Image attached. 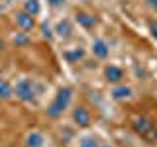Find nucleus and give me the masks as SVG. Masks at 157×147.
<instances>
[{"instance_id":"16","label":"nucleus","mask_w":157,"mask_h":147,"mask_svg":"<svg viewBox=\"0 0 157 147\" xmlns=\"http://www.w3.org/2000/svg\"><path fill=\"white\" fill-rule=\"evenodd\" d=\"M144 6L149 10V12L157 14V0H144Z\"/></svg>"},{"instance_id":"17","label":"nucleus","mask_w":157,"mask_h":147,"mask_svg":"<svg viewBox=\"0 0 157 147\" xmlns=\"http://www.w3.org/2000/svg\"><path fill=\"white\" fill-rule=\"evenodd\" d=\"M10 6H12V0H0V14L8 12Z\"/></svg>"},{"instance_id":"11","label":"nucleus","mask_w":157,"mask_h":147,"mask_svg":"<svg viewBox=\"0 0 157 147\" xmlns=\"http://www.w3.org/2000/svg\"><path fill=\"white\" fill-rule=\"evenodd\" d=\"M45 135L41 134L39 130H32L28 131L26 137H24V145L26 147H45Z\"/></svg>"},{"instance_id":"1","label":"nucleus","mask_w":157,"mask_h":147,"mask_svg":"<svg viewBox=\"0 0 157 147\" xmlns=\"http://www.w3.org/2000/svg\"><path fill=\"white\" fill-rule=\"evenodd\" d=\"M71 102H73V88H71V86H61V88L55 92L53 100L47 104L45 116L49 118V120H59V118H61V116L69 110Z\"/></svg>"},{"instance_id":"14","label":"nucleus","mask_w":157,"mask_h":147,"mask_svg":"<svg viewBox=\"0 0 157 147\" xmlns=\"http://www.w3.org/2000/svg\"><path fill=\"white\" fill-rule=\"evenodd\" d=\"M77 147H102V143L98 141L96 135H82V137H78Z\"/></svg>"},{"instance_id":"3","label":"nucleus","mask_w":157,"mask_h":147,"mask_svg":"<svg viewBox=\"0 0 157 147\" xmlns=\"http://www.w3.org/2000/svg\"><path fill=\"white\" fill-rule=\"evenodd\" d=\"M36 85H33L32 78L28 77H22L14 82V98L20 100L22 104H32L36 100Z\"/></svg>"},{"instance_id":"15","label":"nucleus","mask_w":157,"mask_h":147,"mask_svg":"<svg viewBox=\"0 0 157 147\" xmlns=\"http://www.w3.org/2000/svg\"><path fill=\"white\" fill-rule=\"evenodd\" d=\"M22 10H26V12L32 14V16H37V14L41 12V4H39V0H26Z\"/></svg>"},{"instance_id":"18","label":"nucleus","mask_w":157,"mask_h":147,"mask_svg":"<svg viewBox=\"0 0 157 147\" xmlns=\"http://www.w3.org/2000/svg\"><path fill=\"white\" fill-rule=\"evenodd\" d=\"M47 2V6H51V8H61L63 4H65V0H45Z\"/></svg>"},{"instance_id":"2","label":"nucleus","mask_w":157,"mask_h":147,"mask_svg":"<svg viewBox=\"0 0 157 147\" xmlns=\"http://www.w3.org/2000/svg\"><path fill=\"white\" fill-rule=\"evenodd\" d=\"M132 127L136 130V134L145 139L147 143H157V126L153 120H149L147 116H136L132 120Z\"/></svg>"},{"instance_id":"6","label":"nucleus","mask_w":157,"mask_h":147,"mask_svg":"<svg viewBox=\"0 0 157 147\" xmlns=\"http://www.w3.org/2000/svg\"><path fill=\"white\" fill-rule=\"evenodd\" d=\"M75 24H78V28L90 32V29H94L98 26V18L92 12H88V10H77L75 12Z\"/></svg>"},{"instance_id":"13","label":"nucleus","mask_w":157,"mask_h":147,"mask_svg":"<svg viewBox=\"0 0 157 147\" xmlns=\"http://www.w3.org/2000/svg\"><path fill=\"white\" fill-rule=\"evenodd\" d=\"M14 98V85L8 78L0 77V100H12Z\"/></svg>"},{"instance_id":"8","label":"nucleus","mask_w":157,"mask_h":147,"mask_svg":"<svg viewBox=\"0 0 157 147\" xmlns=\"http://www.w3.org/2000/svg\"><path fill=\"white\" fill-rule=\"evenodd\" d=\"M124 78H126V73L120 65L108 63L104 67V81L106 82H110V85H120V82H124Z\"/></svg>"},{"instance_id":"12","label":"nucleus","mask_w":157,"mask_h":147,"mask_svg":"<svg viewBox=\"0 0 157 147\" xmlns=\"http://www.w3.org/2000/svg\"><path fill=\"white\" fill-rule=\"evenodd\" d=\"M85 55H86L85 47H75V49H65L63 51V57H65L67 63H78L81 59H85Z\"/></svg>"},{"instance_id":"20","label":"nucleus","mask_w":157,"mask_h":147,"mask_svg":"<svg viewBox=\"0 0 157 147\" xmlns=\"http://www.w3.org/2000/svg\"><path fill=\"white\" fill-rule=\"evenodd\" d=\"M6 51V41H4V37H0V53Z\"/></svg>"},{"instance_id":"21","label":"nucleus","mask_w":157,"mask_h":147,"mask_svg":"<svg viewBox=\"0 0 157 147\" xmlns=\"http://www.w3.org/2000/svg\"><path fill=\"white\" fill-rule=\"evenodd\" d=\"M102 147H104V145H102Z\"/></svg>"},{"instance_id":"4","label":"nucleus","mask_w":157,"mask_h":147,"mask_svg":"<svg viewBox=\"0 0 157 147\" xmlns=\"http://www.w3.org/2000/svg\"><path fill=\"white\" fill-rule=\"evenodd\" d=\"M71 120H73V124H75L77 127H90L92 124V114H90V110H88V106L85 104H77L75 108H73V112H71Z\"/></svg>"},{"instance_id":"19","label":"nucleus","mask_w":157,"mask_h":147,"mask_svg":"<svg viewBox=\"0 0 157 147\" xmlns=\"http://www.w3.org/2000/svg\"><path fill=\"white\" fill-rule=\"evenodd\" d=\"M149 33H151V37H153L155 41H157V20L149 24Z\"/></svg>"},{"instance_id":"7","label":"nucleus","mask_w":157,"mask_h":147,"mask_svg":"<svg viewBox=\"0 0 157 147\" xmlns=\"http://www.w3.org/2000/svg\"><path fill=\"white\" fill-rule=\"evenodd\" d=\"M90 53L98 61H106V59L110 57V43H108L104 37H94L92 43H90Z\"/></svg>"},{"instance_id":"5","label":"nucleus","mask_w":157,"mask_h":147,"mask_svg":"<svg viewBox=\"0 0 157 147\" xmlns=\"http://www.w3.org/2000/svg\"><path fill=\"white\" fill-rule=\"evenodd\" d=\"M14 24H16V28L22 33H28L36 28V16L28 14L26 10H18V12L14 14Z\"/></svg>"},{"instance_id":"10","label":"nucleus","mask_w":157,"mask_h":147,"mask_svg":"<svg viewBox=\"0 0 157 147\" xmlns=\"http://www.w3.org/2000/svg\"><path fill=\"white\" fill-rule=\"evenodd\" d=\"M53 32H55V36L61 37V39H71L73 33H75V24H73L69 18H63V20H59L55 24Z\"/></svg>"},{"instance_id":"9","label":"nucleus","mask_w":157,"mask_h":147,"mask_svg":"<svg viewBox=\"0 0 157 147\" xmlns=\"http://www.w3.org/2000/svg\"><path fill=\"white\" fill-rule=\"evenodd\" d=\"M134 88H132L130 85H124V82H120V85H114L110 90V98L116 102H128L134 98Z\"/></svg>"}]
</instances>
